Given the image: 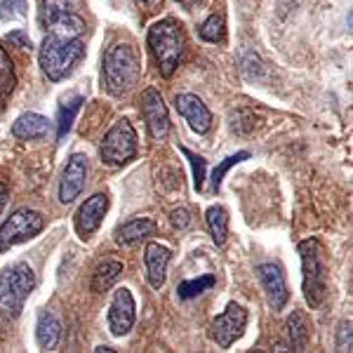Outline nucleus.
<instances>
[{"label":"nucleus","instance_id":"7c9ffc66","mask_svg":"<svg viewBox=\"0 0 353 353\" xmlns=\"http://www.w3.org/2000/svg\"><path fill=\"white\" fill-rule=\"evenodd\" d=\"M170 221H172V226L174 229H186V226L191 224V214H189V210H184V208H176L172 210V214H170Z\"/></svg>","mask_w":353,"mask_h":353},{"label":"nucleus","instance_id":"4be33fe9","mask_svg":"<svg viewBox=\"0 0 353 353\" xmlns=\"http://www.w3.org/2000/svg\"><path fill=\"white\" fill-rule=\"evenodd\" d=\"M121 273H123V264H121V261L106 259L104 264L97 266V271H94V276H92V290H94V292H106V290H109L113 283L121 278Z\"/></svg>","mask_w":353,"mask_h":353},{"label":"nucleus","instance_id":"ddd939ff","mask_svg":"<svg viewBox=\"0 0 353 353\" xmlns=\"http://www.w3.org/2000/svg\"><path fill=\"white\" fill-rule=\"evenodd\" d=\"M106 212H109V196H106V193H94V196H90L76 214L78 236H81L83 241H88V238L101 226Z\"/></svg>","mask_w":353,"mask_h":353},{"label":"nucleus","instance_id":"cd10ccee","mask_svg":"<svg viewBox=\"0 0 353 353\" xmlns=\"http://www.w3.org/2000/svg\"><path fill=\"white\" fill-rule=\"evenodd\" d=\"M181 153H184V156L189 158V163H191V170H193V189L203 191V186H205V168H208V163H205V158L196 156L193 151L186 149V146H181Z\"/></svg>","mask_w":353,"mask_h":353},{"label":"nucleus","instance_id":"1a4fd4ad","mask_svg":"<svg viewBox=\"0 0 353 353\" xmlns=\"http://www.w3.org/2000/svg\"><path fill=\"white\" fill-rule=\"evenodd\" d=\"M141 116H144V121H146L149 134L156 141H161L170 134V113L158 90L146 88L144 92H141Z\"/></svg>","mask_w":353,"mask_h":353},{"label":"nucleus","instance_id":"4468645a","mask_svg":"<svg viewBox=\"0 0 353 353\" xmlns=\"http://www.w3.org/2000/svg\"><path fill=\"white\" fill-rule=\"evenodd\" d=\"M174 109L179 116L189 123V128L198 134H208L212 128V113L203 104L201 97L196 94H176L174 97Z\"/></svg>","mask_w":353,"mask_h":353},{"label":"nucleus","instance_id":"f3484780","mask_svg":"<svg viewBox=\"0 0 353 353\" xmlns=\"http://www.w3.org/2000/svg\"><path fill=\"white\" fill-rule=\"evenodd\" d=\"M156 221L149 217H139V219H130L123 226H118L116 231V243L118 245H134L149 236H156Z\"/></svg>","mask_w":353,"mask_h":353},{"label":"nucleus","instance_id":"72a5a7b5","mask_svg":"<svg viewBox=\"0 0 353 353\" xmlns=\"http://www.w3.org/2000/svg\"><path fill=\"white\" fill-rule=\"evenodd\" d=\"M174 3H179L184 10H193V8H196V3H198V0H174Z\"/></svg>","mask_w":353,"mask_h":353},{"label":"nucleus","instance_id":"bb28decb","mask_svg":"<svg viewBox=\"0 0 353 353\" xmlns=\"http://www.w3.org/2000/svg\"><path fill=\"white\" fill-rule=\"evenodd\" d=\"M248 158H250V153H248V151H238V153H233V156L224 158V161H221V163L217 165V168H214V172H212V189H214V191H219V189H221V179H224V174L229 172L233 165L248 161Z\"/></svg>","mask_w":353,"mask_h":353},{"label":"nucleus","instance_id":"39448f33","mask_svg":"<svg viewBox=\"0 0 353 353\" xmlns=\"http://www.w3.org/2000/svg\"><path fill=\"white\" fill-rule=\"evenodd\" d=\"M33 288H36V273L28 264H14L12 269L0 273V316H19Z\"/></svg>","mask_w":353,"mask_h":353},{"label":"nucleus","instance_id":"20e7f679","mask_svg":"<svg viewBox=\"0 0 353 353\" xmlns=\"http://www.w3.org/2000/svg\"><path fill=\"white\" fill-rule=\"evenodd\" d=\"M186 48L181 24L174 19H161L149 28V50L163 78H172Z\"/></svg>","mask_w":353,"mask_h":353},{"label":"nucleus","instance_id":"2eb2a0df","mask_svg":"<svg viewBox=\"0 0 353 353\" xmlns=\"http://www.w3.org/2000/svg\"><path fill=\"white\" fill-rule=\"evenodd\" d=\"M170 257H172V252H170L165 245H161V243H149V245H146L144 264H146V278H149L151 288L161 290L165 285Z\"/></svg>","mask_w":353,"mask_h":353},{"label":"nucleus","instance_id":"f257e3e1","mask_svg":"<svg viewBox=\"0 0 353 353\" xmlns=\"http://www.w3.org/2000/svg\"><path fill=\"white\" fill-rule=\"evenodd\" d=\"M85 19L81 12H73L45 26V38L41 45V68L52 83L64 81L85 57Z\"/></svg>","mask_w":353,"mask_h":353},{"label":"nucleus","instance_id":"2f4dec72","mask_svg":"<svg viewBox=\"0 0 353 353\" xmlns=\"http://www.w3.org/2000/svg\"><path fill=\"white\" fill-rule=\"evenodd\" d=\"M8 38H10V43H14V45H17V48H21V50H31V38H28L24 31H12Z\"/></svg>","mask_w":353,"mask_h":353},{"label":"nucleus","instance_id":"c85d7f7f","mask_svg":"<svg viewBox=\"0 0 353 353\" xmlns=\"http://www.w3.org/2000/svg\"><path fill=\"white\" fill-rule=\"evenodd\" d=\"M26 0H0V19L14 21L26 17Z\"/></svg>","mask_w":353,"mask_h":353},{"label":"nucleus","instance_id":"c9c22d12","mask_svg":"<svg viewBox=\"0 0 353 353\" xmlns=\"http://www.w3.org/2000/svg\"><path fill=\"white\" fill-rule=\"evenodd\" d=\"M141 3H151V0H141Z\"/></svg>","mask_w":353,"mask_h":353},{"label":"nucleus","instance_id":"c756f323","mask_svg":"<svg viewBox=\"0 0 353 353\" xmlns=\"http://www.w3.org/2000/svg\"><path fill=\"white\" fill-rule=\"evenodd\" d=\"M351 321H341L339 323V330H337V351L351 353V346H353V332H351Z\"/></svg>","mask_w":353,"mask_h":353},{"label":"nucleus","instance_id":"7ed1b4c3","mask_svg":"<svg viewBox=\"0 0 353 353\" xmlns=\"http://www.w3.org/2000/svg\"><path fill=\"white\" fill-rule=\"evenodd\" d=\"M299 257H301V290H304V299L311 309H318L327 297L325 245L318 241V238H306V241L299 243Z\"/></svg>","mask_w":353,"mask_h":353},{"label":"nucleus","instance_id":"9d476101","mask_svg":"<svg viewBox=\"0 0 353 353\" xmlns=\"http://www.w3.org/2000/svg\"><path fill=\"white\" fill-rule=\"evenodd\" d=\"M257 281L261 283L266 292V299H269V306L273 311H283L290 299V290H288V281H285V273L278 264H259L257 269Z\"/></svg>","mask_w":353,"mask_h":353},{"label":"nucleus","instance_id":"6ab92c4d","mask_svg":"<svg viewBox=\"0 0 353 353\" xmlns=\"http://www.w3.org/2000/svg\"><path fill=\"white\" fill-rule=\"evenodd\" d=\"M85 8V0H41V12H38V24L43 28L50 21L59 19V17L81 12Z\"/></svg>","mask_w":353,"mask_h":353},{"label":"nucleus","instance_id":"6e6552de","mask_svg":"<svg viewBox=\"0 0 353 353\" xmlns=\"http://www.w3.org/2000/svg\"><path fill=\"white\" fill-rule=\"evenodd\" d=\"M245 325H248V311H245L241 304L231 301L224 309V313H219L212 321L210 334L217 341L219 349H231L233 341L241 339V334L245 332Z\"/></svg>","mask_w":353,"mask_h":353},{"label":"nucleus","instance_id":"5701e85b","mask_svg":"<svg viewBox=\"0 0 353 353\" xmlns=\"http://www.w3.org/2000/svg\"><path fill=\"white\" fill-rule=\"evenodd\" d=\"M14 85H17V76H14L12 61H10L8 52L0 48V113H3L5 104H8L10 94L14 92Z\"/></svg>","mask_w":353,"mask_h":353},{"label":"nucleus","instance_id":"aec40b11","mask_svg":"<svg viewBox=\"0 0 353 353\" xmlns=\"http://www.w3.org/2000/svg\"><path fill=\"white\" fill-rule=\"evenodd\" d=\"M288 339L292 351H306L311 339V323L304 311H292L288 318Z\"/></svg>","mask_w":353,"mask_h":353},{"label":"nucleus","instance_id":"f704fd0d","mask_svg":"<svg viewBox=\"0 0 353 353\" xmlns=\"http://www.w3.org/2000/svg\"><path fill=\"white\" fill-rule=\"evenodd\" d=\"M94 351H97V353H113L116 349H111V346H97Z\"/></svg>","mask_w":353,"mask_h":353},{"label":"nucleus","instance_id":"dca6fc26","mask_svg":"<svg viewBox=\"0 0 353 353\" xmlns=\"http://www.w3.org/2000/svg\"><path fill=\"white\" fill-rule=\"evenodd\" d=\"M48 130H50V121L41 116V113H21L12 123V134L17 139H24V141L43 139V137H48Z\"/></svg>","mask_w":353,"mask_h":353},{"label":"nucleus","instance_id":"423d86ee","mask_svg":"<svg viewBox=\"0 0 353 353\" xmlns=\"http://www.w3.org/2000/svg\"><path fill=\"white\" fill-rule=\"evenodd\" d=\"M101 163L121 168V165L134 161L137 156V132L128 121H118L109 132L104 134L99 149Z\"/></svg>","mask_w":353,"mask_h":353},{"label":"nucleus","instance_id":"393cba45","mask_svg":"<svg viewBox=\"0 0 353 353\" xmlns=\"http://www.w3.org/2000/svg\"><path fill=\"white\" fill-rule=\"evenodd\" d=\"M217 283V278L212 276V273H208V276H201V278H193V281H184L179 283V288H176V294H179V299H193L198 297V294L208 292L210 288Z\"/></svg>","mask_w":353,"mask_h":353},{"label":"nucleus","instance_id":"a211bd4d","mask_svg":"<svg viewBox=\"0 0 353 353\" xmlns=\"http://www.w3.org/2000/svg\"><path fill=\"white\" fill-rule=\"evenodd\" d=\"M36 339L43 351H57V346H59V341H61V323L57 321V316H52V313H48V311H43L41 316H38Z\"/></svg>","mask_w":353,"mask_h":353},{"label":"nucleus","instance_id":"f03ea898","mask_svg":"<svg viewBox=\"0 0 353 353\" xmlns=\"http://www.w3.org/2000/svg\"><path fill=\"white\" fill-rule=\"evenodd\" d=\"M106 92L113 97H123L141 78V57L132 43H113L104 52V66H101Z\"/></svg>","mask_w":353,"mask_h":353},{"label":"nucleus","instance_id":"b1692460","mask_svg":"<svg viewBox=\"0 0 353 353\" xmlns=\"http://www.w3.org/2000/svg\"><path fill=\"white\" fill-rule=\"evenodd\" d=\"M198 33H201V38H203V41H208V43H224V38H226L224 14H221V12L210 14L208 19L198 26Z\"/></svg>","mask_w":353,"mask_h":353},{"label":"nucleus","instance_id":"0eeeda50","mask_svg":"<svg viewBox=\"0 0 353 353\" xmlns=\"http://www.w3.org/2000/svg\"><path fill=\"white\" fill-rule=\"evenodd\" d=\"M45 229V217L36 210H17L0 226V252L21 245Z\"/></svg>","mask_w":353,"mask_h":353},{"label":"nucleus","instance_id":"9b49d317","mask_svg":"<svg viewBox=\"0 0 353 353\" xmlns=\"http://www.w3.org/2000/svg\"><path fill=\"white\" fill-rule=\"evenodd\" d=\"M137 318V304L128 288H121L113 292L111 306H109V330L116 337H125L132 330Z\"/></svg>","mask_w":353,"mask_h":353},{"label":"nucleus","instance_id":"473e14b6","mask_svg":"<svg viewBox=\"0 0 353 353\" xmlns=\"http://www.w3.org/2000/svg\"><path fill=\"white\" fill-rule=\"evenodd\" d=\"M8 198H10V191L5 184H0V212L5 210V205H8Z\"/></svg>","mask_w":353,"mask_h":353},{"label":"nucleus","instance_id":"f8f14e48","mask_svg":"<svg viewBox=\"0 0 353 353\" xmlns=\"http://www.w3.org/2000/svg\"><path fill=\"white\" fill-rule=\"evenodd\" d=\"M85 181H88V158H85L83 153H73L66 161L64 172H61L59 201L64 205L76 201L85 189Z\"/></svg>","mask_w":353,"mask_h":353},{"label":"nucleus","instance_id":"a878e982","mask_svg":"<svg viewBox=\"0 0 353 353\" xmlns=\"http://www.w3.org/2000/svg\"><path fill=\"white\" fill-rule=\"evenodd\" d=\"M83 97H73V99H68L64 106L59 109V128H57V139H64L68 134V130H71L73 125V118H76V113L81 111L83 106Z\"/></svg>","mask_w":353,"mask_h":353},{"label":"nucleus","instance_id":"412c9836","mask_svg":"<svg viewBox=\"0 0 353 353\" xmlns=\"http://www.w3.org/2000/svg\"><path fill=\"white\" fill-rule=\"evenodd\" d=\"M205 221H208V229L214 245H224L226 236H229V212L221 205H212L205 212Z\"/></svg>","mask_w":353,"mask_h":353}]
</instances>
